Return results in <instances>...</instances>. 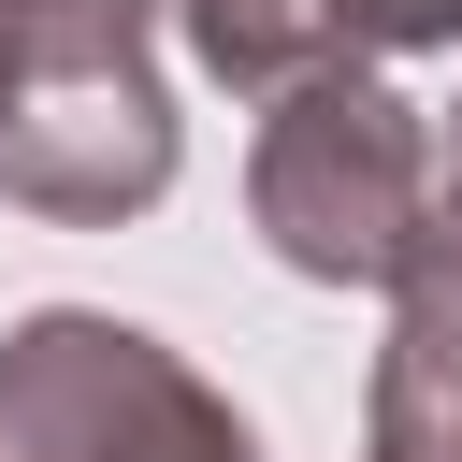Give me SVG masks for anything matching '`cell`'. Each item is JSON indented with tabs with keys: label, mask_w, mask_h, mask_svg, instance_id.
<instances>
[{
	"label": "cell",
	"mask_w": 462,
	"mask_h": 462,
	"mask_svg": "<svg viewBox=\"0 0 462 462\" xmlns=\"http://www.w3.org/2000/svg\"><path fill=\"white\" fill-rule=\"evenodd\" d=\"M390 289H404L390 375H419V390H462V202H433V231H419V260H404Z\"/></svg>",
	"instance_id": "3"
},
{
	"label": "cell",
	"mask_w": 462,
	"mask_h": 462,
	"mask_svg": "<svg viewBox=\"0 0 462 462\" xmlns=\"http://www.w3.org/2000/svg\"><path fill=\"white\" fill-rule=\"evenodd\" d=\"M0 462H260V448L159 332L58 303L0 346Z\"/></svg>",
	"instance_id": "2"
},
{
	"label": "cell",
	"mask_w": 462,
	"mask_h": 462,
	"mask_svg": "<svg viewBox=\"0 0 462 462\" xmlns=\"http://www.w3.org/2000/svg\"><path fill=\"white\" fill-rule=\"evenodd\" d=\"M375 462H462V390L375 375Z\"/></svg>",
	"instance_id": "4"
},
{
	"label": "cell",
	"mask_w": 462,
	"mask_h": 462,
	"mask_svg": "<svg viewBox=\"0 0 462 462\" xmlns=\"http://www.w3.org/2000/svg\"><path fill=\"white\" fill-rule=\"evenodd\" d=\"M260 231L289 274H361L390 289L433 231V188H419V116L375 87V72H303L260 130Z\"/></svg>",
	"instance_id": "1"
}]
</instances>
